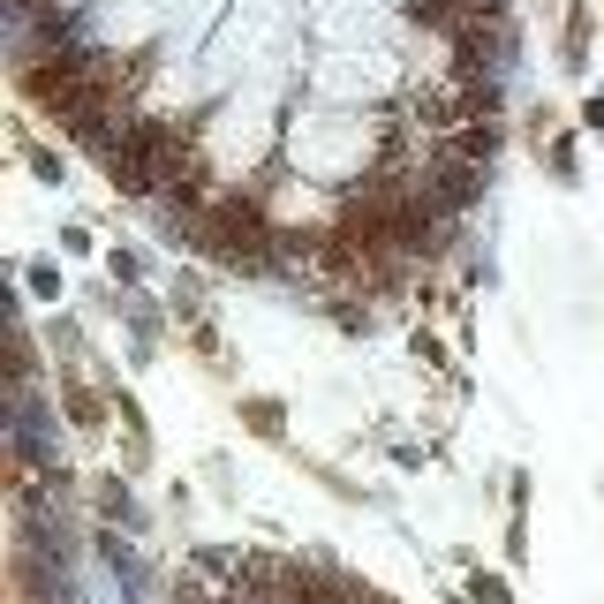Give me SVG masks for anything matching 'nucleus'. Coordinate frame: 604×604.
Returning a JSON list of instances; mask_svg holds the SVG:
<instances>
[{
    "mask_svg": "<svg viewBox=\"0 0 604 604\" xmlns=\"http://www.w3.org/2000/svg\"><path fill=\"white\" fill-rule=\"evenodd\" d=\"M91 506H99V521H106V529L144 537V506H137V491H129V468H106V476L91 483Z\"/></svg>",
    "mask_w": 604,
    "mask_h": 604,
    "instance_id": "obj_1",
    "label": "nucleus"
},
{
    "mask_svg": "<svg viewBox=\"0 0 604 604\" xmlns=\"http://www.w3.org/2000/svg\"><path fill=\"white\" fill-rule=\"evenodd\" d=\"M242 431L265 439V446H280L288 439V401L280 393H242Z\"/></svg>",
    "mask_w": 604,
    "mask_h": 604,
    "instance_id": "obj_2",
    "label": "nucleus"
},
{
    "mask_svg": "<svg viewBox=\"0 0 604 604\" xmlns=\"http://www.w3.org/2000/svg\"><path fill=\"white\" fill-rule=\"evenodd\" d=\"M181 348H189V355H197L204 370H219V378H227V332H219L212 317H197V325H181Z\"/></svg>",
    "mask_w": 604,
    "mask_h": 604,
    "instance_id": "obj_3",
    "label": "nucleus"
},
{
    "mask_svg": "<svg viewBox=\"0 0 604 604\" xmlns=\"http://www.w3.org/2000/svg\"><path fill=\"white\" fill-rule=\"evenodd\" d=\"M559 53H567V68H590V0H575V8H567Z\"/></svg>",
    "mask_w": 604,
    "mask_h": 604,
    "instance_id": "obj_4",
    "label": "nucleus"
},
{
    "mask_svg": "<svg viewBox=\"0 0 604 604\" xmlns=\"http://www.w3.org/2000/svg\"><path fill=\"white\" fill-rule=\"evenodd\" d=\"M23 288H30V302H68V280H61V265L53 257H38V265H23Z\"/></svg>",
    "mask_w": 604,
    "mask_h": 604,
    "instance_id": "obj_5",
    "label": "nucleus"
},
{
    "mask_svg": "<svg viewBox=\"0 0 604 604\" xmlns=\"http://www.w3.org/2000/svg\"><path fill=\"white\" fill-rule=\"evenodd\" d=\"M106 280H114L122 295H137V288H144V257H137V250H106Z\"/></svg>",
    "mask_w": 604,
    "mask_h": 604,
    "instance_id": "obj_6",
    "label": "nucleus"
},
{
    "mask_svg": "<svg viewBox=\"0 0 604 604\" xmlns=\"http://www.w3.org/2000/svg\"><path fill=\"white\" fill-rule=\"evenodd\" d=\"M544 166H552V174H559V181H575V174H582V159H575V137H559V129H552V137H544Z\"/></svg>",
    "mask_w": 604,
    "mask_h": 604,
    "instance_id": "obj_7",
    "label": "nucleus"
},
{
    "mask_svg": "<svg viewBox=\"0 0 604 604\" xmlns=\"http://www.w3.org/2000/svg\"><path fill=\"white\" fill-rule=\"evenodd\" d=\"M468 604H514V582H506V575H483V567H476V575H468Z\"/></svg>",
    "mask_w": 604,
    "mask_h": 604,
    "instance_id": "obj_8",
    "label": "nucleus"
},
{
    "mask_svg": "<svg viewBox=\"0 0 604 604\" xmlns=\"http://www.w3.org/2000/svg\"><path fill=\"white\" fill-rule=\"evenodd\" d=\"M23 159H30V174H38L46 189H61V151H46V144H23Z\"/></svg>",
    "mask_w": 604,
    "mask_h": 604,
    "instance_id": "obj_9",
    "label": "nucleus"
},
{
    "mask_svg": "<svg viewBox=\"0 0 604 604\" xmlns=\"http://www.w3.org/2000/svg\"><path fill=\"white\" fill-rule=\"evenodd\" d=\"M91 250H99V235H91L84 219H68V227H61V257H91Z\"/></svg>",
    "mask_w": 604,
    "mask_h": 604,
    "instance_id": "obj_10",
    "label": "nucleus"
},
{
    "mask_svg": "<svg viewBox=\"0 0 604 604\" xmlns=\"http://www.w3.org/2000/svg\"><path fill=\"white\" fill-rule=\"evenodd\" d=\"M582 129L604 144V91H590V106H582Z\"/></svg>",
    "mask_w": 604,
    "mask_h": 604,
    "instance_id": "obj_11",
    "label": "nucleus"
}]
</instances>
